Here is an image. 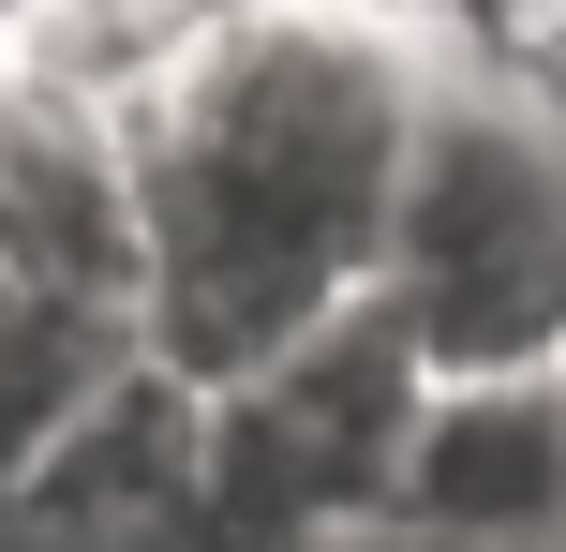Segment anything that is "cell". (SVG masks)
<instances>
[{
	"mask_svg": "<svg viewBox=\"0 0 566 552\" xmlns=\"http://www.w3.org/2000/svg\"><path fill=\"white\" fill-rule=\"evenodd\" d=\"M432 60H448L432 0H209L105 105L149 269L135 344L179 388L224 404L373 299Z\"/></svg>",
	"mask_w": 566,
	"mask_h": 552,
	"instance_id": "obj_1",
	"label": "cell"
},
{
	"mask_svg": "<svg viewBox=\"0 0 566 552\" xmlns=\"http://www.w3.org/2000/svg\"><path fill=\"white\" fill-rule=\"evenodd\" d=\"M373 299L432 358V388L566 374V60L478 45L448 15Z\"/></svg>",
	"mask_w": 566,
	"mask_h": 552,
	"instance_id": "obj_2",
	"label": "cell"
},
{
	"mask_svg": "<svg viewBox=\"0 0 566 552\" xmlns=\"http://www.w3.org/2000/svg\"><path fill=\"white\" fill-rule=\"evenodd\" d=\"M432 358L388 329V299H358L343 329H313L298 358H269L254 388L209 404V493L239 538L269 552H358L402 493V448H418Z\"/></svg>",
	"mask_w": 566,
	"mask_h": 552,
	"instance_id": "obj_3",
	"label": "cell"
},
{
	"mask_svg": "<svg viewBox=\"0 0 566 552\" xmlns=\"http://www.w3.org/2000/svg\"><path fill=\"white\" fill-rule=\"evenodd\" d=\"M0 269L45 284L60 314H105L135 329V179H119V119L90 90L30 75L0 45Z\"/></svg>",
	"mask_w": 566,
	"mask_h": 552,
	"instance_id": "obj_4",
	"label": "cell"
},
{
	"mask_svg": "<svg viewBox=\"0 0 566 552\" xmlns=\"http://www.w3.org/2000/svg\"><path fill=\"white\" fill-rule=\"evenodd\" d=\"M388 523L402 538H462V552H566V374L432 388Z\"/></svg>",
	"mask_w": 566,
	"mask_h": 552,
	"instance_id": "obj_5",
	"label": "cell"
},
{
	"mask_svg": "<svg viewBox=\"0 0 566 552\" xmlns=\"http://www.w3.org/2000/svg\"><path fill=\"white\" fill-rule=\"evenodd\" d=\"M135 329H105V314H60L45 284H15L0 269V508H15V478L45 464L60 434H75L90 404H105L119 374H135Z\"/></svg>",
	"mask_w": 566,
	"mask_h": 552,
	"instance_id": "obj_6",
	"label": "cell"
},
{
	"mask_svg": "<svg viewBox=\"0 0 566 552\" xmlns=\"http://www.w3.org/2000/svg\"><path fill=\"white\" fill-rule=\"evenodd\" d=\"M358 552H462V538H402V523H373V538H358Z\"/></svg>",
	"mask_w": 566,
	"mask_h": 552,
	"instance_id": "obj_7",
	"label": "cell"
}]
</instances>
